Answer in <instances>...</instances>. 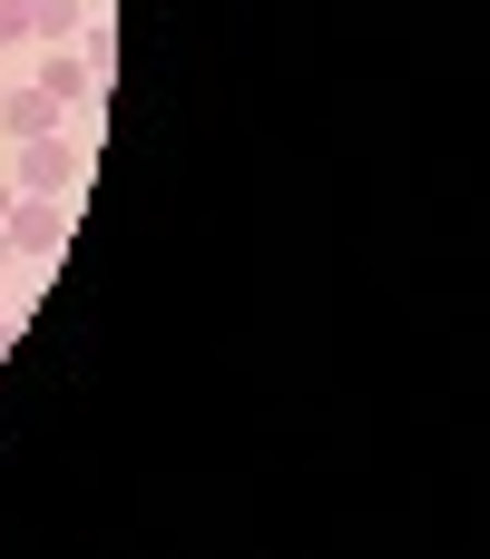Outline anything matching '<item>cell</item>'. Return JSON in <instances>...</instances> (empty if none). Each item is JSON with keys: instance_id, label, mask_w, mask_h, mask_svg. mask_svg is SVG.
Listing matches in <instances>:
<instances>
[{"instance_id": "obj_4", "label": "cell", "mask_w": 490, "mask_h": 559, "mask_svg": "<svg viewBox=\"0 0 490 559\" xmlns=\"http://www.w3.org/2000/svg\"><path fill=\"white\" fill-rule=\"evenodd\" d=\"M79 20H88V0H20V29H29V39H49V49H59V39H79Z\"/></svg>"}, {"instance_id": "obj_1", "label": "cell", "mask_w": 490, "mask_h": 559, "mask_svg": "<svg viewBox=\"0 0 490 559\" xmlns=\"http://www.w3.org/2000/svg\"><path fill=\"white\" fill-rule=\"evenodd\" d=\"M10 167H20V177H10L20 197H59V206H79V187H88V147L59 138V128H49V138H20Z\"/></svg>"}, {"instance_id": "obj_6", "label": "cell", "mask_w": 490, "mask_h": 559, "mask_svg": "<svg viewBox=\"0 0 490 559\" xmlns=\"http://www.w3.org/2000/svg\"><path fill=\"white\" fill-rule=\"evenodd\" d=\"M79 69H88V88L108 98V79H118V39H108V20H79Z\"/></svg>"}, {"instance_id": "obj_5", "label": "cell", "mask_w": 490, "mask_h": 559, "mask_svg": "<svg viewBox=\"0 0 490 559\" xmlns=\"http://www.w3.org/2000/svg\"><path fill=\"white\" fill-rule=\"evenodd\" d=\"M39 88H49L59 108H98V88H88V69H79L69 49H49V59H39Z\"/></svg>"}, {"instance_id": "obj_3", "label": "cell", "mask_w": 490, "mask_h": 559, "mask_svg": "<svg viewBox=\"0 0 490 559\" xmlns=\"http://www.w3.org/2000/svg\"><path fill=\"white\" fill-rule=\"evenodd\" d=\"M0 128H10V147H20V138H49V128H59V98H49L39 79H20V88L0 98Z\"/></svg>"}, {"instance_id": "obj_9", "label": "cell", "mask_w": 490, "mask_h": 559, "mask_svg": "<svg viewBox=\"0 0 490 559\" xmlns=\"http://www.w3.org/2000/svg\"><path fill=\"white\" fill-rule=\"evenodd\" d=\"M0 265H10V236H0Z\"/></svg>"}, {"instance_id": "obj_2", "label": "cell", "mask_w": 490, "mask_h": 559, "mask_svg": "<svg viewBox=\"0 0 490 559\" xmlns=\"http://www.w3.org/2000/svg\"><path fill=\"white\" fill-rule=\"evenodd\" d=\"M0 236H10V255H59V246H69V206H59V197H10Z\"/></svg>"}, {"instance_id": "obj_7", "label": "cell", "mask_w": 490, "mask_h": 559, "mask_svg": "<svg viewBox=\"0 0 490 559\" xmlns=\"http://www.w3.org/2000/svg\"><path fill=\"white\" fill-rule=\"evenodd\" d=\"M0 39H29V29H20V0H0Z\"/></svg>"}, {"instance_id": "obj_8", "label": "cell", "mask_w": 490, "mask_h": 559, "mask_svg": "<svg viewBox=\"0 0 490 559\" xmlns=\"http://www.w3.org/2000/svg\"><path fill=\"white\" fill-rule=\"evenodd\" d=\"M10 197H20V187H10V177H0V216H10Z\"/></svg>"}]
</instances>
